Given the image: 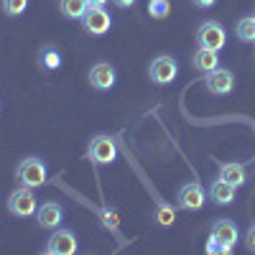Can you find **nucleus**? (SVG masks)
Listing matches in <instances>:
<instances>
[{
	"label": "nucleus",
	"instance_id": "5",
	"mask_svg": "<svg viewBox=\"0 0 255 255\" xmlns=\"http://www.w3.org/2000/svg\"><path fill=\"white\" fill-rule=\"evenodd\" d=\"M87 158L92 163H100V166H108L118 158V143L113 135H95L90 140V148H87Z\"/></svg>",
	"mask_w": 255,
	"mask_h": 255
},
{
	"label": "nucleus",
	"instance_id": "25",
	"mask_svg": "<svg viewBox=\"0 0 255 255\" xmlns=\"http://www.w3.org/2000/svg\"><path fill=\"white\" fill-rule=\"evenodd\" d=\"M113 3H115L118 8H123V10H128V8H133V5H135V0H113Z\"/></svg>",
	"mask_w": 255,
	"mask_h": 255
},
{
	"label": "nucleus",
	"instance_id": "1",
	"mask_svg": "<svg viewBox=\"0 0 255 255\" xmlns=\"http://www.w3.org/2000/svg\"><path fill=\"white\" fill-rule=\"evenodd\" d=\"M15 179L20 186H28V189H38L49 181V171H46V163L36 158V156H28L18 163L15 168Z\"/></svg>",
	"mask_w": 255,
	"mask_h": 255
},
{
	"label": "nucleus",
	"instance_id": "19",
	"mask_svg": "<svg viewBox=\"0 0 255 255\" xmlns=\"http://www.w3.org/2000/svg\"><path fill=\"white\" fill-rule=\"evenodd\" d=\"M168 13H171V3L168 0H148V15H153V18H166Z\"/></svg>",
	"mask_w": 255,
	"mask_h": 255
},
{
	"label": "nucleus",
	"instance_id": "3",
	"mask_svg": "<svg viewBox=\"0 0 255 255\" xmlns=\"http://www.w3.org/2000/svg\"><path fill=\"white\" fill-rule=\"evenodd\" d=\"M148 77H151L153 84H161V87L171 84V82L179 77V64H176V59L168 56V54H158L151 64H148Z\"/></svg>",
	"mask_w": 255,
	"mask_h": 255
},
{
	"label": "nucleus",
	"instance_id": "16",
	"mask_svg": "<svg viewBox=\"0 0 255 255\" xmlns=\"http://www.w3.org/2000/svg\"><path fill=\"white\" fill-rule=\"evenodd\" d=\"M38 67L44 72H54L61 67V49L56 44H46L38 51Z\"/></svg>",
	"mask_w": 255,
	"mask_h": 255
},
{
	"label": "nucleus",
	"instance_id": "18",
	"mask_svg": "<svg viewBox=\"0 0 255 255\" xmlns=\"http://www.w3.org/2000/svg\"><path fill=\"white\" fill-rule=\"evenodd\" d=\"M238 38L245 41V44H255V18L248 15V18H240L238 20V28H235Z\"/></svg>",
	"mask_w": 255,
	"mask_h": 255
},
{
	"label": "nucleus",
	"instance_id": "27",
	"mask_svg": "<svg viewBox=\"0 0 255 255\" xmlns=\"http://www.w3.org/2000/svg\"><path fill=\"white\" fill-rule=\"evenodd\" d=\"M253 18H255V15H253Z\"/></svg>",
	"mask_w": 255,
	"mask_h": 255
},
{
	"label": "nucleus",
	"instance_id": "2",
	"mask_svg": "<svg viewBox=\"0 0 255 255\" xmlns=\"http://www.w3.org/2000/svg\"><path fill=\"white\" fill-rule=\"evenodd\" d=\"M36 209H38V202L33 197V189L18 186L15 191H10V197H8V212H10L13 217H20V220L33 217Z\"/></svg>",
	"mask_w": 255,
	"mask_h": 255
},
{
	"label": "nucleus",
	"instance_id": "10",
	"mask_svg": "<svg viewBox=\"0 0 255 255\" xmlns=\"http://www.w3.org/2000/svg\"><path fill=\"white\" fill-rule=\"evenodd\" d=\"M77 248H79V243H77L74 232L72 230H64V227H56L51 232V238H49L44 253H49V255H74Z\"/></svg>",
	"mask_w": 255,
	"mask_h": 255
},
{
	"label": "nucleus",
	"instance_id": "14",
	"mask_svg": "<svg viewBox=\"0 0 255 255\" xmlns=\"http://www.w3.org/2000/svg\"><path fill=\"white\" fill-rule=\"evenodd\" d=\"M235 186L232 184H227V181H222L220 176H217V181H212V186H209V191H207V197L215 202V204H220V207H227V204H232L235 202Z\"/></svg>",
	"mask_w": 255,
	"mask_h": 255
},
{
	"label": "nucleus",
	"instance_id": "26",
	"mask_svg": "<svg viewBox=\"0 0 255 255\" xmlns=\"http://www.w3.org/2000/svg\"><path fill=\"white\" fill-rule=\"evenodd\" d=\"M110 0H90V5H108Z\"/></svg>",
	"mask_w": 255,
	"mask_h": 255
},
{
	"label": "nucleus",
	"instance_id": "24",
	"mask_svg": "<svg viewBox=\"0 0 255 255\" xmlns=\"http://www.w3.org/2000/svg\"><path fill=\"white\" fill-rule=\"evenodd\" d=\"M191 3H194V8H202V10H207V8H212L217 3V0H191Z\"/></svg>",
	"mask_w": 255,
	"mask_h": 255
},
{
	"label": "nucleus",
	"instance_id": "17",
	"mask_svg": "<svg viewBox=\"0 0 255 255\" xmlns=\"http://www.w3.org/2000/svg\"><path fill=\"white\" fill-rule=\"evenodd\" d=\"M90 8V0H59V13L69 20H82Z\"/></svg>",
	"mask_w": 255,
	"mask_h": 255
},
{
	"label": "nucleus",
	"instance_id": "21",
	"mask_svg": "<svg viewBox=\"0 0 255 255\" xmlns=\"http://www.w3.org/2000/svg\"><path fill=\"white\" fill-rule=\"evenodd\" d=\"M174 220H176V212L168 209L166 204H158V222H161V225H171Z\"/></svg>",
	"mask_w": 255,
	"mask_h": 255
},
{
	"label": "nucleus",
	"instance_id": "22",
	"mask_svg": "<svg viewBox=\"0 0 255 255\" xmlns=\"http://www.w3.org/2000/svg\"><path fill=\"white\" fill-rule=\"evenodd\" d=\"M207 253H209V255H225V248H222V245H220V243H217L215 238L209 235V243H207Z\"/></svg>",
	"mask_w": 255,
	"mask_h": 255
},
{
	"label": "nucleus",
	"instance_id": "6",
	"mask_svg": "<svg viewBox=\"0 0 255 255\" xmlns=\"http://www.w3.org/2000/svg\"><path fill=\"white\" fill-rule=\"evenodd\" d=\"M209 235L225 248V255H230L232 250H235L238 240H240V230H238V225L232 222V220L220 217V220H215V222L209 225Z\"/></svg>",
	"mask_w": 255,
	"mask_h": 255
},
{
	"label": "nucleus",
	"instance_id": "13",
	"mask_svg": "<svg viewBox=\"0 0 255 255\" xmlns=\"http://www.w3.org/2000/svg\"><path fill=\"white\" fill-rule=\"evenodd\" d=\"M191 67H194L197 72H202V74L215 72V69L220 67V51L199 46V49L194 51V56H191Z\"/></svg>",
	"mask_w": 255,
	"mask_h": 255
},
{
	"label": "nucleus",
	"instance_id": "7",
	"mask_svg": "<svg viewBox=\"0 0 255 255\" xmlns=\"http://www.w3.org/2000/svg\"><path fill=\"white\" fill-rule=\"evenodd\" d=\"M197 44L204 46V49H215V51H222L225 44H227V31L222 23L217 20H204L197 31Z\"/></svg>",
	"mask_w": 255,
	"mask_h": 255
},
{
	"label": "nucleus",
	"instance_id": "8",
	"mask_svg": "<svg viewBox=\"0 0 255 255\" xmlns=\"http://www.w3.org/2000/svg\"><path fill=\"white\" fill-rule=\"evenodd\" d=\"M207 191L199 181H189L179 189V194H176V204L186 212H199L204 204H207Z\"/></svg>",
	"mask_w": 255,
	"mask_h": 255
},
{
	"label": "nucleus",
	"instance_id": "4",
	"mask_svg": "<svg viewBox=\"0 0 255 255\" xmlns=\"http://www.w3.org/2000/svg\"><path fill=\"white\" fill-rule=\"evenodd\" d=\"M82 28L87 36H105L113 28V15L105 10V5H90L82 18Z\"/></svg>",
	"mask_w": 255,
	"mask_h": 255
},
{
	"label": "nucleus",
	"instance_id": "15",
	"mask_svg": "<svg viewBox=\"0 0 255 255\" xmlns=\"http://www.w3.org/2000/svg\"><path fill=\"white\" fill-rule=\"evenodd\" d=\"M220 179L238 189L248 181V171L243 163H220Z\"/></svg>",
	"mask_w": 255,
	"mask_h": 255
},
{
	"label": "nucleus",
	"instance_id": "9",
	"mask_svg": "<svg viewBox=\"0 0 255 255\" xmlns=\"http://www.w3.org/2000/svg\"><path fill=\"white\" fill-rule=\"evenodd\" d=\"M204 87H207L209 95L225 97V95H230L232 90H235V74H232L230 69H225V67H217L215 72L204 74Z\"/></svg>",
	"mask_w": 255,
	"mask_h": 255
},
{
	"label": "nucleus",
	"instance_id": "20",
	"mask_svg": "<svg viewBox=\"0 0 255 255\" xmlns=\"http://www.w3.org/2000/svg\"><path fill=\"white\" fill-rule=\"evenodd\" d=\"M26 8H28V0H3V13L10 15V18L23 15Z\"/></svg>",
	"mask_w": 255,
	"mask_h": 255
},
{
	"label": "nucleus",
	"instance_id": "11",
	"mask_svg": "<svg viewBox=\"0 0 255 255\" xmlns=\"http://www.w3.org/2000/svg\"><path fill=\"white\" fill-rule=\"evenodd\" d=\"M115 82H118V72H115L113 64H108V61H100V64H95V67L90 69V84L97 92L113 90Z\"/></svg>",
	"mask_w": 255,
	"mask_h": 255
},
{
	"label": "nucleus",
	"instance_id": "23",
	"mask_svg": "<svg viewBox=\"0 0 255 255\" xmlns=\"http://www.w3.org/2000/svg\"><path fill=\"white\" fill-rule=\"evenodd\" d=\"M245 245H248V250H250V253H255V225H250V230H248V235H245Z\"/></svg>",
	"mask_w": 255,
	"mask_h": 255
},
{
	"label": "nucleus",
	"instance_id": "12",
	"mask_svg": "<svg viewBox=\"0 0 255 255\" xmlns=\"http://www.w3.org/2000/svg\"><path fill=\"white\" fill-rule=\"evenodd\" d=\"M36 220L44 230H56L61 227V220H64V207L59 202H44L36 209Z\"/></svg>",
	"mask_w": 255,
	"mask_h": 255
}]
</instances>
